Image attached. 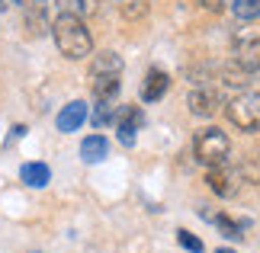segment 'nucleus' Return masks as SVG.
Segmentation results:
<instances>
[{
	"label": "nucleus",
	"mask_w": 260,
	"mask_h": 253,
	"mask_svg": "<svg viewBox=\"0 0 260 253\" xmlns=\"http://www.w3.org/2000/svg\"><path fill=\"white\" fill-rule=\"evenodd\" d=\"M167 87H171V77L164 74V70H148V77H145V84H142V99L145 103H157L164 93H167Z\"/></svg>",
	"instance_id": "nucleus-10"
},
{
	"label": "nucleus",
	"mask_w": 260,
	"mask_h": 253,
	"mask_svg": "<svg viewBox=\"0 0 260 253\" xmlns=\"http://www.w3.org/2000/svg\"><path fill=\"white\" fill-rule=\"evenodd\" d=\"M122 13L128 19H138V16L148 13V4H145V0H125V4H122Z\"/></svg>",
	"instance_id": "nucleus-20"
},
{
	"label": "nucleus",
	"mask_w": 260,
	"mask_h": 253,
	"mask_svg": "<svg viewBox=\"0 0 260 253\" xmlns=\"http://www.w3.org/2000/svg\"><path fill=\"white\" fill-rule=\"evenodd\" d=\"M222 80L225 84H232V87H244L247 80H251V74L241 67V64H235V61H228L225 67H222Z\"/></svg>",
	"instance_id": "nucleus-16"
},
{
	"label": "nucleus",
	"mask_w": 260,
	"mask_h": 253,
	"mask_svg": "<svg viewBox=\"0 0 260 253\" xmlns=\"http://www.w3.org/2000/svg\"><path fill=\"white\" fill-rule=\"evenodd\" d=\"M228 154H232V141L222 128H206L199 131L193 141V157L206 167H222L228 164Z\"/></svg>",
	"instance_id": "nucleus-2"
},
{
	"label": "nucleus",
	"mask_w": 260,
	"mask_h": 253,
	"mask_svg": "<svg viewBox=\"0 0 260 253\" xmlns=\"http://www.w3.org/2000/svg\"><path fill=\"white\" fill-rule=\"evenodd\" d=\"M238 173H241V179H247V183H260V154L251 157V160H244Z\"/></svg>",
	"instance_id": "nucleus-18"
},
{
	"label": "nucleus",
	"mask_w": 260,
	"mask_h": 253,
	"mask_svg": "<svg viewBox=\"0 0 260 253\" xmlns=\"http://www.w3.org/2000/svg\"><path fill=\"white\" fill-rule=\"evenodd\" d=\"M122 80L119 77H90V90H93V99H116Z\"/></svg>",
	"instance_id": "nucleus-14"
},
{
	"label": "nucleus",
	"mask_w": 260,
	"mask_h": 253,
	"mask_svg": "<svg viewBox=\"0 0 260 253\" xmlns=\"http://www.w3.org/2000/svg\"><path fill=\"white\" fill-rule=\"evenodd\" d=\"M52 35H55V45L58 52L71 61H81L93 52V39H90V29L84 26V19L77 13H61L52 23Z\"/></svg>",
	"instance_id": "nucleus-1"
},
{
	"label": "nucleus",
	"mask_w": 260,
	"mask_h": 253,
	"mask_svg": "<svg viewBox=\"0 0 260 253\" xmlns=\"http://www.w3.org/2000/svg\"><path fill=\"white\" fill-rule=\"evenodd\" d=\"M32 253H42V250H32Z\"/></svg>",
	"instance_id": "nucleus-25"
},
{
	"label": "nucleus",
	"mask_w": 260,
	"mask_h": 253,
	"mask_svg": "<svg viewBox=\"0 0 260 253\" xmlns=\"http://www.w3.org/2000/svg\"><path fill=\"white\" fill-rule=\"evenodd\" d=\"M199 4H203L206 10H222V7L232 4V0H199Z\"/></svg>",
	"instance_id": "nucleus-23"
},
{
	"label": "nucleus",
	"mask_w": 260,
	"mask_h": 253,
	"mask_svg": "<svg viewBox=\"0 0 260 253\" xmlns=\"http://www.w3.org/2000/svg\"><path fill=\"white\" fill-rule=\"evenodd\" d=\"M26 26H29V32H32V35H39V32H42L39 26H45V16L36 10V13H29V16H26Z\"/></svg>",
	"instance_id": "nucleus-21"
},
{
	"label": "nucleus",
	"mask_w": 260,
	"mask_h": 253,
	"mask_svg": "<svg viewBox=\"0 0 260 253\" xmlns=\"http://www.w3.org/2000/svg\"><path fill=\"white\" fill-rule=\"evenodd\" d=\"M238 19H257L260 16V0H232Z\"/></svg>",
	"instance_id": "nucleus-17"
},
{
	"label": "nucleus",
	"mask_w": 260,
	"mask_h": 253,
	"mask_svg": "<svg viewBox=\"0 0 260 253\" xmlns=\"http://www.w3.org/2000/svg\"><path fill=\"white\" fill-rule=\"evenodd\" d=\"M235 64H241L247 74L260 70V29H244L235 39Z\"/></svg>",
	"instance_id": "nucleus-4"
},
{
	"label": "nucleus",
	"mask_w": 260,
	"mask_h": 253,
	"mask_svg": "<svg viewBox=\"0 0 260 253\" xmlns=\"http://www.w3.org/2000/svg\"><path fill=\"white\" fill-rule=\"evenodd\" d=\"M13 4H19V0H13Z\"/></svg>",
	"instance_id": "nucleus-26"
},
{
	"label": "nucleus",
	"mask_w": 260,
	"mask_h": 253,
	"mask_svg": "<svg viewBox=\"0 0 260 253\" xmlns=\"http://www.w3.org/2000/svg\"><path fill=\"white\" fill-rule=\"evenodd\" d=\"M84 119H87V103H81V99H74V103H68L61 113H58V131H77L84 125Z\"/></svg>",
	"instance_id": "nucleus-9"
},
{
	"label": "nucleus",
	"mask_w": 260,
	"mask_h": 253,
	"mask_svg": "<svg viewBox=\"0 0 260 253\" xmlns=\"http://www.w3.org/2000/svg\"><path fill=\"white\" fill-rule=\"evenodd\" d=\"M215 253H235V250H228V247H218V250H215Z\"/></svg>",
	"instance_id": "nucleus-24"
},
{
	"label": "nucleus",
	"mask_w": 260,
	"mask_h": 253,
	"mask_svg": "<svg viewBox=\"0 0 260 253\" xmlns=\"http://www.w3.org/2000/svg\"><path fill=\"white\" fill-rule=\"evenodd\" d=\"M177 240H180V247L189 250V253H203V240L193 237L189 231H177Z\"/></svg>",
	"instance_id": "nucleus-19"
},
{
	"label": "nucleus",
	"mask_w": 260,
	"mask_h": 253,
	"mask_svg": "<svg viewBox=\"0 0 260 253\" xmlns=\"http://www.w3.org/2000/svg\"><path fill=\"white\" fill-rule=\"evenodd\" d=\"M222 93H218L215 87H196L193 93L186 96V106H189V113L199 116V119H209V116H215L218 109H222Z\"/></svg>",
	"instance_id": "nucleus-6"
},
{
	"label": "nucleus",
	"mask_w": 260,
	"mask_h": 253,
	"mask_svg": "<svg viewBox=\"0 0 260 253\" xmlns=\"http://www.w3.org/2000/svg\"><path fill=\"white\" fill-rule=\"evenodd\" d=\"M203 215H206L209 221H215L218 231H222L228 240H241V237L247 234V221H232L228 215H212V211H203Z\"/></svg>",
	"instance_id": "nucleus-13"
},
{
	"label": "nucleus",
	"mask_w": 260,
	"mask_h": 253,
	"mask_svg": "<svg viewBox=\"0 0 260 253\" xmlns=\"http://www.w3.org/2000/svg\"><path fill=\"white\" fill-rule=\"evenodd\" d=\"M90 77H122V58H119L116 52H100V55H93Z\"/></svg>",
	"instance_id": "nucleus-8"
},
{
	"label": "nucleus",
	"mask_w": 260,
	"mask_h": 253,
	"mask_svg": "<svg viewBox=\"0 0 260 253\" xmlns=\"http://www.w3.org/2000/svg\"><path fill=\"white\" fill-rule=\"evenodd\" d=\"M58 4L64 7V13H84V10H90V4H84V0H58Z\"/></svg>",
	"instance_id": "nucleus-22"
},
{
	"label": "nucleus",
	"mask_w": 260,
	"mask_h": 253,
	"mask_svg": "<svg viewBox=\"0 0 260 253\" xmlns=\"http://www.w3.org/2000/svg\"><path fill=\"white\" fill-rule=\"evenodd\" d=\"M145 125V113L138 106H122L116 113V131H119V141L122 144H128L132 148L135 144V131Z\"/></svg>",
	"instance_id": "nucleus-7"
},
{
	"label": "nucleus",
	"mask_w": 260,
	"mask_h": 253,
	"mask_svg": "<svg viewBox=\"0 0 260 253\" xmlns=\"http://www.w3.org/2000/svg\"><path fill=\"white\" fill-rule=\"evenodd\" d=\"M19 179L32 189H42V186H48V179H52V170L45 164H23L19 167Z\"/></svg>",
	"instance_id": "nucleus-12"
},
{
	"label": "nucleus",
	"mask_w": 260,
	"mask_h": 253,
	"mask_svg": "<svg viewBox=\"0 0 260 253\" xmlns=\"http://www.w3.org/2000/svg\"><path fill=\"white\" fill-rule=\"evenodd\" d=\"M109 154V141L103 135H90L84 138V144H81V157H84V164H100Z\"/></svg>",
	"instance_id": "nucleus-11"
},
{
	"label": "nucleus",
	"mask_w": 260,
	"mask_h": 253,
	"mask_svg": "<svg viewBox=\"0 0 260 253\" xmlns=\"http://www.w3.org/2000/svg\"><path fill=\"white\" fill-rule=\"evenodd\" d=\"M206 183H209V189H212L215 196L232 199L235 192L241 189V173H238L235 167H228V164H222V167H209Z\"/></svg>",
	"instance_id": "nucleus-5"
},
{
	"label": "nucleus",
	"mask_w": 260,
	"mask_h": 253,
	"mask_svg": "<svg viewBox=\"0 0 260 253\" xmlns=\"http://www.w3.org/2000/svg\"><path fill=\"white\" fill-rule=\"evenodd\" d=\"M225 113L232 119V125H238L241 131H260V93H254V90L238 93Z\"/></svg>",
	"instance_id": "nucleus-3"
},
{
	"label": "nucleus",
	"mask_w": 260,
	"mask_h": 253,
	"mask_svg": "<svg viewBox=\"0 0 260 253\" xmlns=\"http://www.w3.org/2000/svg\"><path fill=\"white\" fill-rule=\"evenodd\" d=\"M116 113H119V109L113 106V99H96L93 125H96V128H103V125H109V122H116Z\"/></svg>",
	"instance_id": "nucleus-15"
}]
</instances>
